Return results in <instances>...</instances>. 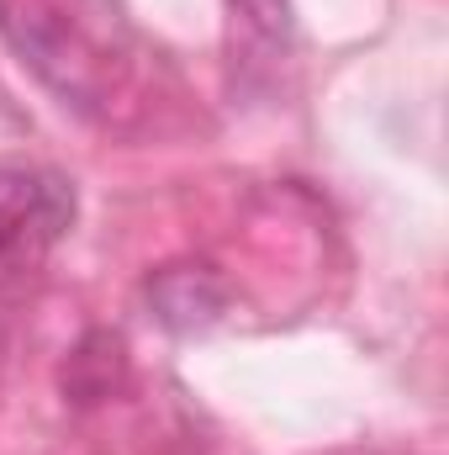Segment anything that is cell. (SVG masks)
<instances>
[{"mask_svg": "<svg viewBox=\"0 0 449 455\" xmlns=\"http://www.w3.org/2000/svg\"><path fill=\"white\" fill-rule=\"evenodd\" d=\"M75 223V186L59 170L0 164V275L37 265Z\"/></svg>", "mask_w": 449, "mask_h": 455, "instance_id": "cell-1", "label": "cell"}, {"mask_svg": "<svg viewBox=\"0 0 449 455\" xmlns=\"http://www.w3.org/2000/svg\"><path fill=\"white\" fill-rule=\"evenodd\" d=\"M0 32L16 43V53L64 96H91L96 91V43L64 11V0H0Z\"/></svg>", "mask_w": 449, "mask_h": 455, "instance_id": "cell-2", "label": "cell"}, {"mask_svg": "<svg viewBox=\"0 0 449 455\" xmlns=\"http://www.w3.org/2000/svg\"><path fill=\"white\" fill-rule=\"evenodd\" d=\"M164 281L180 286V297L154 286V302H159L164 323H175V329H196V323L217 318V307H223V286H217L207 270H164Z\"/></svg>", "mask_w": 449, "mask_h": 455, "instance_id": "cell-3", "label": "cell"}, {"mask_svg": "<svg viewBox=\"0 0 449 455\" xmlns=\"http://www.w3.org/2000/svg\"><path fill=\"white\" fill-rule=\"evenodd\" d=\"M243 5V16L254 21V27H264L270 37H280L286 27H291V5L286 0H238Z\"/></svg>", "mask_w": 449, "mask_h": 455, "instance_id": "cell-4", "label": "cell"}]
</instances>
